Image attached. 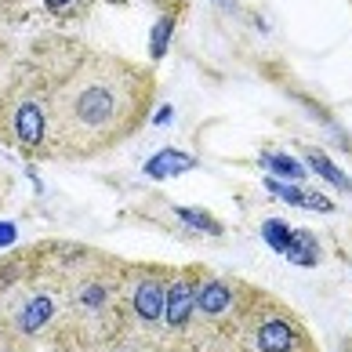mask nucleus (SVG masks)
Wrapping results in <instances>:
<instances>
[{
	"label": "nucleus",
	"instance_id": "obj_12",
	"mask_svg": "<svg viewBox=\"0 0 352 352\" xmlns=\"http://www.w3.org/2000/svg\"><path fill=\"white\" fill-rule=\"evenodd\" d=\"M265 186H269L272 192H280V197H283L287 204H294V207H305V189H294V186H280L276 178H265Z\"/></svg>",
	"mask_w": 352,
	"mask_h": 352
},
{
	"label": "nucleus",
	"instance_id": "obj_6",
	"mask_svg": "<svg viewBox=\"0 0 352 352\" xmlns=\"http://www.w3.org/2000/svg\"><path fill=\"white\" fill-rule=\"evenodd\" d=\"M287 258H291L294 265H302V269H312L320 262V243L316 236H312L309 229H291V243H287Z\"/></svg>",
	"mask_w": 352,
	"mask_h": 352
},
{
	"label": "nucleus",
	"instance_id": "obj_7",
	"mask_svg": "<svg viewBox=\"0 0 352 352\" xmlns=\"http://www.w3.org/2000/svg\"><path fill=\"white\" fill-rule=\"evenodd\" d=\"M309 167H312V171H316L320 178H327L331 182V186H338V189H349V178L342 175V171H338V167L327 160V156H323V153H316V149H309Z\"/></svg>",
	"mask_w": 352,
	"mask_h": 352
},
{
	"label": "nucleus",
	"instance_id": "obj_10",
	"mask_svg": "<svg viewBox=\"0 0 352 352\" xmlns=\"http://www.w3.org/2000/svg\"><path fill=\"white\" fill-rule=\"evenodd\" d=\"M262 164H269L272 171H280L287 178H302L305 175V167L298 164V160H291V156H262Z\"/></svg>",
	"mask_w": 352,
	"mask_h": 352
},
{
	"label": "nucleus",
	"instance_id": "obj_3",
	"mask_svg": "<svg viewBox=\"0 0 352 352\" xmlns=\"http://www.w3.org/2000/svg\"><path fill=\"white\" fill-rule=\"evenodd\" d=\"M240 309V287L221 280V276H207L197 287V320H204V327L218 331L221 323L232 320V312Z\"/></svg>",
	"mask_w": 352,
	"mask_h": 352
},
{
	"label": "nucleus",
	"instance_id": "obj_4",
	"mask_svg": "<svg viewBox=\"0 0 352 352\" xmlns=\"http://www.w3.org/2000/svg\"><path fill=\"white\" fill-rule=\"evenodd\" d=\"M254 352H298L305 345L298 320H291L287 312H272V316H258L251 331Z\"/></svg>",
	"mask_w": 352,
	"mask_h": 352
},
{
	"label": "nucleus",
	"instance_id": "obj_8",
	"mask_svg": "<svg viewBox=\"0 0 352 352\" xmlns=\"http://www.w3.org/2000/svg\"><path fill=\"white\" fill-rule=\"evenodd\" d=\"M171 30H175V19H160L153 25V41H149V58H164L167 55V41H171Z\"/></svg>",
	"mask_w": 352,
	"mask_h": 352
},
{
	"label": "nucleus",
	"instance_id": "obj_2",
	"mask_svg": "<svg viewBox=\"0 0 352 352\" xmlns=\"http://www.w3.org/2000/svg\"><path fill=\"white\" fill-rule=\"evenodd\" d=\"M167 283L160 272H135L127 287V302H131V320L138 331L156 334L164 327V309H167Z\"/></svg>",
	"mask_w": 352,
	"mask_h": 352
},
{
	"label": "nucleus",
	"instance_id": "obj_15",
	"mask_svg": "<svg viewBox=\"0 0 352 352\" xmlns=\"http://www.w3.org/2000/svg\"><path fill=\"white\" fill-rule=\"evenodd\" d=\"M167 120H171V106H164L160 113H156V124H167Z\"/></svg>",
	"mask_w": 352,
	"mask_h": 352
},
{
	"label": "nucleus",
	"instance_id": "obj_1",
	"mask_svg": "<svg viewBox=\"0 0 352 352\" xmlns=\"http://www.w3.org/2000/svg\"><path fill=\"white\" fill-rule=\"evenodd\" d=\"M41 80L47 116L44 153L51 156H98L113 149L142 127L153 98L146 69L98 51H76V58L58 62L51 76L41 73Z\"/></svg>",
	"mask_w": 352,
	"mask_h": 352
},
{
	"label": "nucleus",
	"instance_id": "obj_14",
	"mask_svg": "<svg viewBox=\"0 0 352 352\" xmlns=\"http://www.w3.org/2000/svg\"><path fill=\"white\" fill-rule=\"evenodd\" d=\"M44 4H47L51 11H62V8H66V4H73V0H44Z\"/></svg>",
	"mask_w": 352,
	"mask_h": 352
},
{
	"label": "nucleus",
	"instance_id": "obj_5",
	"mask_svg": "<svg viewBox=\"0 0 352 352\" xmlns=\"http://www.w3.org/2000/svg\"><path fill=\"white\" fill-rule=\"evenodd\" d=\"M197 167V156H189V153H182V149H160L156 156H149L146 160V178H156V182H164V178H175L182 171H192Z\"/></svg>",
	"mask_w": 352,
	"mask_h": 352
},
{
	"label": "nucleus",
	"instance_id": "obj_9",
	"mask_svg": "<svg viewBox=\"0 0 352 352\" xmlns=\"http://www.w3.org/2000/svg\"><path fill=\"white\" fill-rule=\"evenodd\" d=\"M262 236H265V243L272 247V251H287V243H291V226L287 221H280V218H272V221H265V229H262Z\"/></svg>",
	"mask_w": 352,
	"mask_h": 352
},
{
	"label": "nucleus",
	"instance_id": "obj_11",
	"mask_svg": "<svg viewBox=\"0 0 352 352\" xmlns=\"http://www.w3.org/2000/svg\"><path fill=\"white\" fill-rule=\"evenodd\" d=\"M178 218H186L189 226H197V229H204V232H214V236L221 232V226H218L211 214H200V211H192V207H178Z\"/></svg>",
	"mask_w": 352,
	"mask_h": 352
},
{
	"label": "nucleus",
	"instance_id": "obj_13",
	"mask_svg": "<svg viewBox=\"0 0 352 352\" xmlns=\"http://www.w3.org/2000/svg\"><path fill=\"white\" fill-rule=\"evenodd\" d=\"M15 240V226H0V243H11Z\"/></svg>",
	"mask_w": 352,
	"mask_h": 352
}]
</instances>
